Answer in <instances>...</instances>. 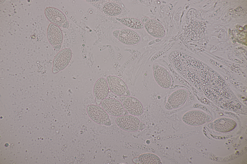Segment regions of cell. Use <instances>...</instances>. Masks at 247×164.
Returning a JSON list of instances; mask_svg holds the SVG:
<instances>
[{
    "label": "cell",
    "mask_w": 247,
    "mask_h": 164,
    "mask_svg": "<svg viewBox=\"0 0 247 164\" xmlns=\"http://www.w3.org/2000/svg\"><path fill=\"white\" fill-rule=\"evenodd\" d=\"M165 108L168 110H171L173 109L171 105L167 102L165 104Z\"/></svg>",
    "instance_id": "obj_23"
},
{
    "label": "cell",
    "mask_w": 247,
    "mask_h": 164,
    "mask_svg": "<svg viewBox=\"0 0 247 164\" xmlns=\"http://www.w3.org/2000/svg\"><path fill=\"white\" fill-rule=\"evenodd\" d=\"M104 125L107 126H109L111 125V121L109 118L106 120Z\"/></svg>",
    "instance_id": "obj_22"
},
{
    "label": "cell",
    "mask_w": 247,
    "mask_h": 164,
    "mask_svg": "<svg viewBox=\"0 0 247 164\" xmlns=\"http://www.w3.org/2000/svg\"><path fill=\"white\" fill-rule=\"evenodd\" d=\"M126 97V96H120V99L121 103H122L125 100Z\"/></svg>",
    "instance_id": "obj_25"
},
{
    "label": "cell",
    "mask_w": 247,
    "mask_h": 164,
    "mask_svg": "<svg viewBox=\"0 0 247 164\" xmlns=\"http://www.w3.org/2000/svg\"><path fill=\"white\" fill-rule=\"evenodd\" d=\"M152 69L154 77L157 83L164 88H169L171 84L172 79L167 70L157 64H154Z\"/></svg>",
    "instance_id": "obj_1"
},
{
    "label": "cell",
    "mask_w": 247,
    "mask_h": 164,
    "mask_svg": "<svg viewBox=\"0 0 247 164\" xmlns=\"http://www.w3.org/2000/svg\"><path fill=\"white\" fill-rule=\"evenodd\" d=\"M144 27L147 32L155 38H161L165 35V31L163 26L154 19H150L144 25Z\"/></svg>",
    "instance_id": "obj_13"
},
{
    "label": "cell",
    "mask_w": 247,
    "mask_h": 164,
    "mask_svg": "<svg viewBox=\"0 0 247 164\" xmlns=\"http://www.w3.org/2000/svg\"><path fill=\"white\" fill-rule=\"evenodd\" d=\"M130 92L129 90L128 89L126 91L125 93L123 96L126 97H129L130 96Z\"/></svg>",
    "instance_id": "obj_24"
},
{
    "label": "cell",
    "mask_w": 247,
    "mask_h": 164,
    "mask_svg": "<svg viewBox=\"0 0 247 164\" xmlns=\"http://www.w3.org/2000/svg\"><path fill=\"white\" fill-rule=\"evenodd\" d=\"M106 80L110 90L117 95L123 96L128 89L125 82L117 77L109 76L107 77Z\"/></svg>",
    "instance_id": "obj_9"
},
{
    "label": "cell",
    "mask_w": 247,
    "mask_h": 164,
    "mask_svg": "<svg viewBox=\"0 0 247 164\" xmlns=\"http://www.w3.org/2000/svg\"><path fill=\"white\" fill-rule=\"evenodd\" d=\"M124 109L130 114L134 116H139L143 113L144 109L141 102L137 99L129 96L126 97L122 103Z\"/></svg>",
    "instance_id": "obj_10"
},
{
    "label": "cell",
    "mask_w": 247,
    "mask_h": 164,
    "mask_svg": "<svg viewBox=\"0 0 247 164\" xmlns=\"http://www.w3.org/2000/svg\"><path fill=\"white\" fill-rule=\"evenodd\" d=\"M129 114V113L128 112L124 109L121 115L124 116L127 115Z\"/></svg>",
    "instance_id": "obj_26"
},
{
    "label": "cell",
    "mask_w": 247,
    "mask_h": 164,
    "mask_svg": "<svg viewBox=\"0 0 247 164\" xmlns=\"http://www.w3.org/2000/svg\"><path fill=\"white\" fill-rule=\"evenodd\" d=\"M48 40L54 49L59 50L61 47L63 39L62 31L59 26L51 23L49 25L47 30Z\"/></svg>",
    "instance_id": "obj_6"
},
{
    "label": "cell",
    "mask_w": 247,
    "mask_h": 164,
    "mask_svg": "<svg viewBox=\"0 0 247 164\" xmlns=\"http://www.w3.org/2000/svg\"><path fill=\"white\" fill-rule=\"evenodd\" d=\"M117 39L122 43L129 45L136 44L140 40L138 34L135 31L129 29L120 30Z\"/></svg>",
    "instance_id": "obj_12"
},
{
    "label": "cell",
    "mask_w": 247,
    "mask_h": 164,
    "mask_svg": "<svg viewBox=\"0 0 247 164\" xmlns=\"http://www.w3.org/2000/svg\"><path fill=\"white\" fill-rule=\"evenodd\" d=\"M45 13L47 18L52 23L65 28L69 27V24L65 16L58 9L48 7L45 10Z\"/></svg>",
    "instance_id": "obj_3"
},
{
    "label": "cell",
    "mask_w": 247,
    "mask_h": 164,
    "mask_svg": "<svg viewBox=\"0 0 247 164\" xmlns=\"http://www.w3.org/2000/svg\"><path fill=\"white\" fill-rule=\"evenodd\" d=\"M188 92L185 89H180L172 92L169 96L167 102L173 109L179 108L185 103L188 99Z\"/></svg>",
    "instance_id": "obj_11"
},
{
    "label": "cell",
    "mask_w": 247,
    "mask_h": 164,
    "mask_svg": "<svg viewBox=\"0 0 247 164\" xmlns=\"http://www.w3.org/2000/svg\"><path fill=\"white\" fill-rule=\"evenodd\" d=\"M96 100L97 105H99L101 104L102 101L97 99H96Z\"/></svg>",
    "instance_id": "obj_27"
},
{
    "label": "cell",
    "mask_w": 247,
    "mask_h": 164,
    "mask_svg": "<svg viewBox=\"0 0 247 164\" xmlns=\"http://www.w3.org/2000/svg\"><path fill=\"white\" fill-rule=\"evenodd\" d=\"M88 114L90 118L98 124L104 125L109 118L107 113L100 107L96 105H90L86 108Z\"/></svg>",
    "instance_id": "obj_8"
},
{
    "label": "cell",
    "mask_w": 247,
    "mask_h": 164,
    "mask_svg": "<svg viewBox=\"0 0 247 164\" xmlns=\"http://www.w3.org/2000/svg\"><path fill=\"white\" fill-rule=\"evenodd\" d=\"M71 57V51L69 48L64 49L60 51L53 61V73H56L65 69L69 63Z\"/></svg>",
    "instance_id": "obj_2"
},
{
    "label": "cell",
    "mask_w": 247,
    "mask_h": 164,
    "mask_svg": "<svg viewBox=\"0 0 247 164\" xmlns=\"http://www.w3.org/2000/svg\"><path fill=\"white\" fill-rule=\"evenodd\" d=\"M103 10L105 13L112 16L119 15L122 11L119 5L112 2L105 3L103 6Z\"/></svg>",
    "instance_id": "obj_17"
},
{
    "label": "cell",
    "mask_w": 247,
    "mask_h": 164,
    "mask_svg": "<svg viewBox=\"0 0 247 164\" xmlns=\"http://www.w3.org/2000/svg\"><path fill=\"white\" fill-rule=\"evenodd\" d=\"M117 20L123 25L131 28L138 29H142L144 27L142 23L136 18H118Z\"/></svg>",
    "instance_id": "obj_18"
},
{
    "label": "cell",
    "mask_w": 247,
    "mask_h": 164,
    "mask_svg": "<svg viewBox=\"0 0 247 164\" xmlns=\"http://www.w3.org/2000/svg\"><path fill=\"white\" fill-rule=\"evenodd\" d=\"M138 163L144 164H159L161 163L160 158L157 156L151 153L142 154L137 158Z\"/></svg>",
    "instance_id": "obj_16"
},
{
    "label": "cell",
    "mask_w": 247,
    "mask_h": 164,
    "mask_svg": "<svg viewBox=\"0 0 247 164\" xmlns=\"http://www.w3.org/2000/svg\"><path fill=\"white\" fill-rule=\"evenodd\" d=\"M102 108L110 115L118 117L121 115L124 109L122 103L112 98H106L102 101Z\"/></svg>",
    "instance_id": "obj_7"
},
{
    "label": "cell",
    "mask_w": 247,
    "mask_h": 164,
    "mask_svg": "<svg viewBox=\"0 0 247 164\" xmlns=\"http://www.w3.org/2000/svg\"><path fill=\"white\" fill-rule=\"evenodd\" d=\"M120 30H116L114 31L113 32L112 34L113 36L116 38H117L119 36Z\"/></svg>",
    "instance_id": "obj_20"
},
{
    "label": "cell",
    "mask_w": 247,
    "mask_h": 164,
    "mask_svg": "<svg viewBox=\"0 0 247 164\" xmlns=\"http://www.w3.org/2000/svg\"><path fill=\"white\" fill-rule=\"evenodd\" d=\"M214 127L217 131L226 133L233 130L236 126V123L233 120L228 118H220L213 122Z\"/></svg>",
    "instance_id": "obj_14"
},
{
    "label": "cell",
    "mask_w": 247,
    "mask_h": 164,
    "mask_svg": "<svg viewBox=\"0 0 247 164\" xmlns=\"http://www.w3.org/2000/svg\"><path fill=\"white\" fill-rule=\"evenodd\" d=\"M109 90L106 80L103 77L98 79L96 82L93 88V94L96 99L102 101L106 98L108 94Z\"/></svg>",
    "instance_id": "obj_15"
},
{
    "label": "cell",
    "mask_w": 247,
    "mask_h": 164,
    "mask_svg": "<svg viewBox=\"0 0 247 164\" xmlns=\"http://www.w3.org/2000/svg\"><path fill=\"white\" fill-rule=\"evenodd\" d=\"M207 115L199 110H192L186 112L183 115L182 120L186 124L192 126L202 125L207 121Z\"/></svg>",
    "instance_id": "obj_4"
},
{
    "label": "cell",
    "mask_w": 247,
    "mask_h": 164,
    "mask_svg": "<svg viewBox=\"0 0 247 164\" xmlns=\"http://www.w3.org/2000/svg\"><path fill=\"white\" fill-rule=\"evenodd\" d=\"M140 121L136 117L132 115H121L116 120L117 125L122 130L128 132H133L138 130Z\"/></svg>",
    "instance_id": "obj_5"
},
{
    "label": "cell",
    "mask_w": 247,
    "mask_h": 164,
    "mask_svg": "<svg viewBox=\"0 0 247 164\" xmlns=\"http://www.w3.org/2000/svg\"><path fill=\"white\" fill-rule=\"evenodd\" d=\"M145 127V125L142 122L140 121L139 124L138 130H141L144 129Z\"/></svg>",
    "instance_id": "obj_19"
},
{
    "label": "cell",
    "mask_w": 247,
    "mask_h": 164,
    "mask_svg": "<svg viewBox=\"0 0 247 164\" xmlns=\"http://www.w3.org/2000/svg\"><path fill=\"white\" fill-rule=\"evenodd\" d=\"M149 19L147 17H144L141 19L143 25H144Z\"/></svg>",
    "instance_id": "obj_21"
}]
</instances>
